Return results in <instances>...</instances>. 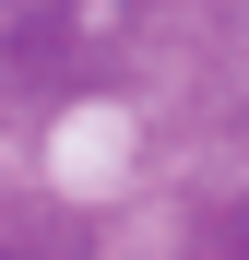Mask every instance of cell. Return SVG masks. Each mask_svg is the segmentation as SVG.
<instances>
[{
  "instance_id": "obj_1",
  "label": "cell",
  "mask_w": 249,
  "mask_h": 260,
  "mask_svg": "<svg viewBox=\"0 0 249 260\" xmlns=\"http://www.w3.org/2000/svg\"><path fill=\"white\" fill-rule=\"evenodd\" d=\"M237 260H249V225H237Z\"/></svg>"
}]
</instances>
